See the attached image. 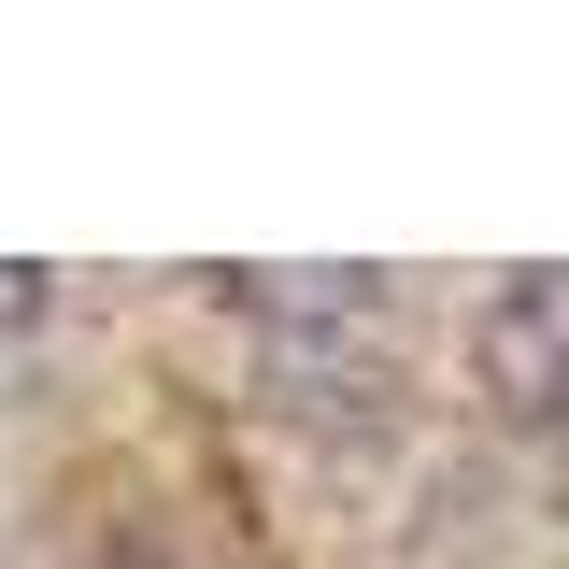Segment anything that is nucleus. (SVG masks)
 I'll return each instance as SVG.
<instances>
[{
	"label": "nucleus",
	"instance_id": "f03ea898",
	"mask_svg": "<svg viewBox=\"0 0 569 569\" xmlns=\"http://www.w3.org/2000/svg\"><path fill=\"white\" fill-rule=\"evenodd\" d=\"M29 313H43V271H29V257H0V328H29Z\"/></svg>",
	"mask_w": 569,
	"mask_h": 569
},
{
	"label": "nucleus",
	"instance_id": "f257e3e1",
	"mask_svg": "<svg viewBox=\"0 0 569 569\" xmlns=\"http://www.w3.org/2000/svg\"><path fill=\"white\" fill-rule=\"evenodd\" d=\"M470 385L498 427H569V271H498L470 313Z\"/></svg>",
	"mask_w": 569,
	"mask_h": 569
}]
</instances>
